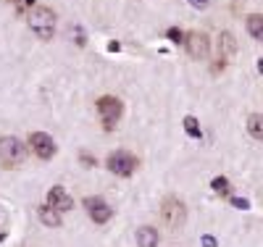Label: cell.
Listing matches in <instances>:
<instances>
[{
  "instance_id": "277c9868",
  "label": "cell",
  "mask_w": 263,
  "mask_h": 247,
  "mask_svg": "<svg viewBox=\"0 0 263 247\" xmlns=\"http://www.w3.org/2000/svg\"><path fill=\"white\" fill-rule=\"evenodd\" d=\"M98 113H100L105 129H114L116 121H119L121 113H124V105H121V100L114 98V95H103V98L98 100Z\"/></svg>"
},
{
  "instance_id": "8992f818",
  "label": "cell",
  "mask_w": 263,
  "mask_h": 247,
  "mask_svg": "<svg viewBox=\"0 0 263 247\" xmlns=\"http://www.w3.org/2000/svg\"><path fill=\"white\" fill-rule=\"evenodd\" d=\"M29 147H32V153L37 155L40 161H50L55 155V142L45 131H32L29 134Z\"/></svg>"
},
{
  "instance_id": "7c38bea8",
  "label": "cell",
  "mask_w": 263,
  "mask_h": 247,
  "mask_svg": "<svg viewBox=\"0 0 263 247\" xmlns=\"http://www.w3.org/2000/svg\"><path fill=\"white\" fill-rule=\"evenodd\" d=\"M158 242H161L158 229H153V226H140L137 229V247H158Z\"/></svg>"
},
{
  "instance_id": "3957f363",
  "label": "cell",
  "mask_w": 263,
  "mask_h": 247,
  "mask_svg": "<svg viewBox=\"0 0 263 247\" xmlns=\"http://www.w3.org/2000/svg\"><path fill=\"white\" fill-rule=\"evenodd\" d=\"M27 158V145L18 137H0V163L3 168H13Z\"/></svg>"
},
{
  "instance_id": "d6986e66",
  "label": "cell",
  "mask_w": 263,
  "mask_h": 247,
  "mask_svg": "<svg viewBox=\"0 0 263 247\" xmlns=\"http://www.w3.org/2000/svg\"><path fill=\"white\" fill-rule=\"evenodd\" d=\"M79 161L84 163V168H92V166H95V158H92V155H87V153L79 155Z\"/></svg>"
},
{
  "instance_id": "7402d4cb",
  "label": "cell",
  "mask_w": 263,
  "mask_h": 247,
  "mask_svg": "<svg viewBox=\"0 0 263 247\" xmlns=\"http://www.w3.org/2000/svg\"><path fill=\"white\" fill-rule=\"evenodd\" d=\"M258 71H260V74H263V58H260V61H258Z\"/></svg>"
},
{
  "instance_id": "5b68a950",
  "label": "cell",
  "mask_w": 263,
  "mask_h": 247,
  "mask_svg": "<svg viewBox=\"0 0 263 247\" xmlns=\"http://www.w3.org/2000/svg\"><path fill=\"white\" fill-rule=\"evenodd\" d=\"M108 168H111L116 176H132L137 168V158L126 150H116L108 155Z\"/></svg>"
},
{
  "instance_id": "ba28073f",
  "label": "cell",
  "mask_w": 263,
  "mask_h": 247,
  "mask_svg": "<svg viewBox=\"0 0 263 247\" xmlns=\"http://www.w3.org/2000/svg\"><path fill=\"white\" fill-rule=\"evenodd\" d=\"M84 208L95 223H108L114 218V208L108 205L103 197H84Z\"/></svg>"
},
{
  "instance_id": "6da1fadb",
  "label": "cell",
  "mask_w": 263,
  "mask_h": 247,
  "mask_svg": "<svg viewBox=\"0 0 263 247\" xmlns=\"http://www.w3.org/2000/svg\"><path fill=\"white\" fill-rule=\"evenodd\" d=\"M29 29H32V34H34L37 40H42V42L53 40V34H55V13H53V8H48V6H34V8L29 11Z\"/></svg>"
},
{
  "instance_id": "7a4b0ae2",
  "label": "cell",
  "mask_w": 263,
  "mask_h": 247,
  "mask_svg": "<svg viewBox=\"0 0 263 247\" xmlns=\"http://www.w3.org/2000/svg\"><path fill=\"white\" fill-rule=\"evenodd\" d=\"M161 221L171 232H179L187 223V208H184V203L179 197H166L161 203Z\"/></svg>"
},
{
  "instance_id": "ffe728a7",
  "label": "cell",
  "mask_w": 263,
  "mask_h": 247,
  "mask_svg": "<svg viewBox=\"0 0 263 247\" xmlns=\"http://www.w3.org/2000/svg\"><path fill=\"white\" fill-rule=\"evenodd\" d=\"M192 8H208V0H190Z\"/></svg>"
},
{
  "instance_id": "5bb4252c",
  "label": "cell",
  "mask_w": 263,
  "mask_h": 247,
  "mask_svg": "<svg viewBox=\"0 0 263 247\" xmlns=\"http://www.w3.org/2000/svg\"><path fill=\"white\" fill-rule=\"evenodd\" d=\"M245 24H248L250 37H253V40H258V42H263V16H260V13H250Z\"/></svg>"
},
{
  "instance_id": "9a60e30c",
  "label": "cell",
  "mask_w": 263,
  "mask_h": 247,
  "mask_svg": "<svg viewBox=\"0 0 263 247\" xmlns=\"http://www.w3.org/2000/svg\"><path fill=\"white\" fill-rule=\"evenodd\" d=\"M213 192L216 195H221V197H232V184H229V179L227 176H216L213 182H211Z\"/></svg>"
},
{
  "instance_id": "30bf717a",
  "label": "cell",
  "mask_w": 263,
  "mask_h": 247,
  "mask_svg": "<svg viewBox=\"0 0 263 247\" xmlns=\"http://www.w3.org/2000/svg\"><path fill=\"white\" fill-rule=\"evenodd\" d=\"M216 53H218V58H224V61L229 63V58L237 53V40H234L232 32H221V34H218V40H216Z\"/></svg>"
},
{
  "instance_id": "e0dca14e",
  "label": "cell",
  "mask_w": 263,
  "mask_h": 247,
  "mask_svg": "<svg viewBox=\"0 0 263 247\" xmlns=\"http://www.w3.org/2000/svg\"><path fill=\"white\" fill-rule=\"evenodd\" d=\"M166 37H168V40H171V42H177V45H179V42H184V40H187V34H184V32H182V29H177V27H171V29H168V32H166Z\"/></svg>"
},
{
  "instance_id": "2e32d148",
  "label": "cell",
  "mask_w": 263,
  "mask_h": 247,
  "mask_svg": "<svg viewBox=\"0 0 263 247\" xmlns=\"http://www.w3.org/2000/svg\"><path fill=\"white\" fill-rule=\"evenodd\" d=\"M184 129H187L190 137H200V124H197L195 116H187V119H184Z\"/></svg>"
},
{
  "instance_id": "52a82bcc",
  "label": "cell",
  "mask_w": 263,
  "mask_h": 247,
  "mask_svg": "<svg viewBox=\"0 0 263 247\" xmlns=\"http://www.w3.org/2000/svg\"><path fill=\"white\" fill-rule=\"evenodd\" d=\"M184 45H187L190 58H195V61H205L208 53H211V40H208L205 32H187Z\"/></svg>"
},
{
  "instance_id": "4fadbf2b",
  "label": "cell",
  "mask_w": 263,
  "mask_h": 247,
  "mask_svg": "<svg viewBox=\"0 0 263 247\" xmlns=\"http://www.w3.org/2000/svg\"><path fill=\"white\" fill-rule=\"evenodd\" d=\"M245 126H248V134H250L253 140L263 142V116H260V113H250Z\"/></svg>"
},
{
  "instance_id": "ac0fdd59",
  "label": "cell",
  "mask_w": 263,
  "mask_h": 247,
  "mask_svg": "<svg viewBox=\"0 0 263 247\" xmlns=\"http://www.w3.org/2000/svg\"><path fill=\"white\" fill-rule=\"evenodd\" d=\"M232 205H234V208H239V211H245V208H248L250 203H248L245 197H232Z\"/></svg>"
},
{
  "instance_id": "8fae6325",
  "label": "cell",
  "mask_w": 263,
  "mask_h": 247,
  "mask_svg": "<svg viewBox=\"0 0 263 247\" xmlns=\"http://www.w3.org/2000/svg\"><path fill=\"white\" fill-rule=\"evenodd\" d=\"M37 216H40V221L45 223V226H50V229H58L61 223H63V218H61V211H55L53 205H40L37 208Z\"/></svg>"
},
{
  "instance_id": "9c48e42d",
  "label": "cell",
  "mask_w": 263,
  "mask_h": 247,
  "mask_svg": "<svg viewBox=\"0 0 263 247\" xmlns=\"http://www.w3.org/2000/svg\"><path fill=\"white\" fill-rule=\"evenodd\" d=\"M48 205H53L55 211L66 213V211L74 208V200H71V195L66 192L63 187H53V189H48Z\"/></svg>"
},
{
  "instance_id": "44dd1931",
  "label": "cell",
  "mask_w": 263,
  "mask_h": 247,
  "mask_svg": "<svg viewBox=\"0 0 263 247\" xmlns=\"http://www.w3.org/2000/svg\"><path fill=\"white\" fill-rule=\"evenodd\" d=\"M203 247H216V239L213 237H203Z\"/></svg>"
}]
</instances>
